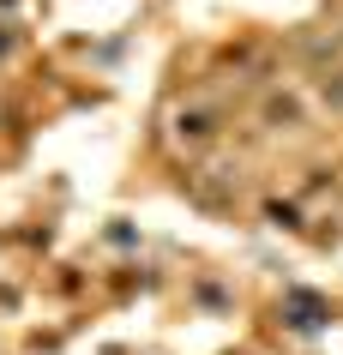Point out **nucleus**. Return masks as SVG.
<instances>
[{
	"label": "nucleus",
	"instance_id": "2",
	"mask_svg": "<svg viewBox=\"0 0 343 355\" xmlns=\"http://www.w3.org/2000/svg\"><path fill=\"white\" fill-rule=\"evenodd\" d=\"M313 114H319V96L301 85H271L259 96V121L271 132H313Z\"/></svg>",
	"mask_w": 343,
	"mask_h": 355
},
{
	"label": "nucleus",
	"instance_id": "3",
	"mask_svg": "<svg viewBox=\"0 0 343 355\" xmlns=\"http://www.w3.org/2000/svg\"><path fill=\"white\" fill-rule=\"evenodd\" d=\"M295 55H301L307 78L325 73V67H343V31H331V24H313V31H301V37H295Z\"/></svg>",
	"mask_w": 343,
	"mask_h": 355
},
{
	"label": "nucleus",
	"instance_id": "4",
	"mask_svg": "<svg viewBox=\"0 0 343 355\" xmlns=\"http://www.w3.org/2000/svg\"><path fill=\"white\" fill-rule=\"evenodd\" d=\"M307 91L319 96V109L343 114V67H325V73H313V85H307Z\"/></svg>",
	"mask_w": 343,
	"mask_h": 355
},
{
	"label": "nucleus",
	"instance_id": "1",
	"mask_svg": "<svg viewBox=\"0 0 343 355\" xmlns=\"http://www.w3.org/2000/svg\"><path fill=\"white\" fill-rule=\"evenodd\" d=\"M217 132H223V103H217V96H205V91H193L187 103H175L163 145H169V150H187V157H199L205 145H217Z\"/></svg>",
	"mask_w": 343,
	"mask_h": 355
}]
</instances>
